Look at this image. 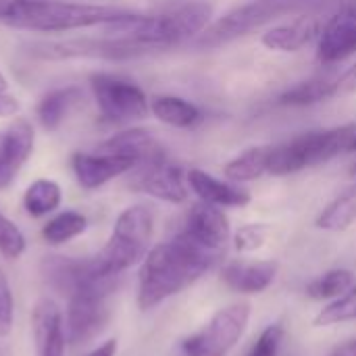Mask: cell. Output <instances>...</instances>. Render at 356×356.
I'll list each match as a JSON object with an SVG mask.
<instances>
[{
	"label": "cell",
	"instance_id": "cell-2",
	"mask_svg": "<svg viewBox=\"0 0 356 356\" xmlns=\"http://www.w3.org/2000/svg\"><path fill=\"white\" fill-rule=\"evenodd\" d=\"M138 10L113 6V4H86L65 0H29L17 6L6 21L8 27L40 31V33H63L73 29L104 27L123 21Z\"/></svg>",
	"mask_w": 356,
	"mask_h": 356
},
{
	"label": "cell",
	"instance_id": "cell-6",
	"mask_svg": "<svg viewBox=\"0 0 356 356\" xmlns=\"http://www.w3.org/2000/svg\"><path fill=\"white\" fill-rule=\"evenodd\" d=\"M250 321V305L234 302L219 309L202 330L181 340L184 356H227L242 340Z\"/></svg>",
	"mask_w": 356,
	"mask_h": 356
},
{
	"label": "cell",
	"instance_id": "cell-10",
	"mask_svg": "<svg viewBox=\"0 0 356 356\" xmlns=\"http://www.w3.org/2000/svg\"><path fill=\"white\" fill-rule=\"evenodd\" d=\"M138 163L129 156L108 154V152H73L71 154V169L77 184L83 190H96L108 184L115 177L129 173Z\"/></svg>",
	"mask_w": 356,
	"mask_h": 356
},
{
	"label": "cell",
	"instance_id": "cell-21",
	"mask_svg": "<svg viewBox=\"0 0 356 356\" xmlns=\"http://www.w3.org/2000/svg\"><path fill=\"white\" fill-rule=\"evenodd\" d=\"M336 79L332 77H313L307 81H300L286 92L280 94L277 104L288 106V108H302V106H313L319 102H327L336 98Z\"/></svg>",
	"mask_w": 356,
	"mask_h": 356
},
{
	"label": "cell",
	"instance_id": "cell-5",
	"mask_svg": "<svg viewBox=\"0 0 356 356\" xmlns=\"http://www.w3.org/2000/svg\"><path fill=\"white\" fill-rule=\"evenodd\" d=\"M315 4H321V0H248L227 10L217 21H213L194 40V46L198 48L225 46L282 19L284 15H298Z\"/></svg>",
	"mask_w": 356,
	"mask_h": 356
},
{
	"label": "cell",
	"instance_id": "cell-26",
	"mask_svg": "<svg viewBox=\"0 0 356 356\" xmlns=\"http://www.w3.org/2000/svg\"><path fill=\"white\" fill-rule=\"evenodd\" d=\"M86 229H88L86 215H81L77 211H65V213H58L56 217H52L42 227V238L52 246H60V244H67L69 240L81 236Z\"/></svg>",
	"mask_w": 356,
	"mask_h": 356
},
{
	"label": "cell",
	"instance_id": "cell-14",
	"mask_svg": "<svg viewBox=\"0 0 356 356\" xmlns=\"http://www.w3.org/2000/svg\"><path fill=\"white\" fill-rule=\"evenodd\" d=\"M186 179H188V188L198 196V200L221 207V209H240L250 204L252 194L229 179H219L202 169H188L186 171Z\"/></svg>",
	"mask_w": 356,
	"mask_h": 356
},
{
	"label": "cell",
	"instance_id": "cell-7",
	"mask_svg": "<svg viewBox=\"0 0 356 356\" xmlns=\"http://www.w3.org/2000/svg\"><path fill=\"white\" fill-rule=\"evenodd\" d=\"M90 88L100 117L108 123H134L146 119L150 113V100L146 92L127 77L113 73H92Z\"/></svg>",
	"mask_w": 356,
	"mask_h": 356
},
{
	"label": "cell",
	"instance_id": "cell-9",
	"mask_svg": "<svg viewBox=\"0 0 356 356\" xmlns=\"http://www.w3.org/2000/svg\"><path fill=\"white\" fill-rule=\"evenodd\" d=\"M67 300L69 305H67V313L63 321L67 344H73V346L88 344L106 330L111 321V309L106 305V296L79 292Z\"/></svg>",
	"mask_w": 356,
	"mask_h": 356
},
{
	"label": "cell",
	"instance_id": "cell-18",
	"mask_svg": "<svg viewBox=\"0 0 356 356\" xmlns=\"http://www.w3.org/2000/svg\"><path fill=\"white\" fill-rule=\"evenodd\" d=\"M96 150L108 152V154H119V156H129L138 165L165 152L161 148V144L156 142V138L148 129H142V127L121 129V131L113 134L111 138H106L104 142H100L96 146Z\"/></svg>",
	"mask_w": 356,
	"mask_h": 356
},
{
	"label": "cell",
	"instance_id": "cell-4",
	"mask_svg": "<svg viewBox=\"0 0 356 356\" xmlns=\"http://www.w3.org/2000/svg\"><path fill=\"white\" fill-rule=\"evenodd\" d=\"M356 138V123H344L336 127L315 129L277 146H271L269 175L286 177L330 163L332 159L348 152Z\"/></svg>",
	"mask_w": 356,
	"mask_h": 356
},
{
	"label": "cell",
	"instance_id": "cell-27",
	"mask_svg": "<svg viewBox=\"0 0 356 356\" xmlns=\"http://www.w3.org/2000/svg\"><path fill=\"white\" fill-rule=\"evenodd\" d=\"M348 321H356V284L346 294H342L340 298L332 300L325 309H321L313 323L315 327H330Z\"/></svg>",
	"mask_w": 356,
	"mask_h": 356
},
{
	"label": "cell",
	"instance_id": "cell-11",
	"mask_svg": "<svg viewBox=\"0 0 356 356\" xmlns=\"http://www.w3.org/2000/svg\"><path fill=\"white\" fill-rule=\"evenodd\" d=\"M356 54V6L344 8L323 23L317 40V58L323 65H338Z\"/></svg>",
	"mask_w": 356,
	"mask_h": 356
},
{
	"label": "cell",
	"instance_id": "cell-36",
	"mask_svg": "<svg viewBox=\"0 0 356 356\" xmlns=\"http://www.w3.org/2000/svg\"><path fill=\"white\" fill-rule=\"evenodd\" d=\"M330 356H356V340H350V342L338 346Z\"/></svg>",
	"mask_w": 356,
	"mask_h": 356
},
{
	"label": "cell",
	"instance_id": "cell-13",
	"mask_svg": "<svg viewBox=\"0 0 356 356\" xmlns=\"http://www.w3.org/2000/svg\"><path fill=\"white\" fill-rule=\"evenodd\" d=\"M35 144L33 127L27 119L17 117L0 136V190H6L21 167L29 161Z\"/></svg>",
	"mask_w": 356,
	"mask_h": 356
},
{
	"label": "cell",
	"instance_id": "cell-8",
	"mask_svg": "<svg viewBox=\"0 0 356 356\" xmlns=\"http://www.w3.org/2000/svg\"><path fill=\"white\" fill-rule=\"evenodd\" d=\"M129 188L134 192L152 196L169 204H184L188 200V179L186 171L167 159L165 152L136 165L131 171Z\"/></svg>",
	"mask_w": 356,
	"mask_h": 356
},
{
	"label": "cell",
	"instance_id": "cell-25",
	"mask_svg": "<svg viewBox=\"0 0 356 356\" xmlns=\"http://www.w3.org/2000/svg\"><path fill=\"white\" fill-rule=\"evenodd\" d=\"M355 273L348 269H332L317 280H313L305 292L311 300H336L355 286Z\"/></svg>",
	"mask_w": 356,
	"mask_h": 356
},
{
	"label": "cell",
	"instance_id": "cell-1",
	"mask_svg": "<svg viewBox=\"0 0 356 356\" xmlns=\"http://www.w3.org/2000/svg\"><path fill=\"white\" fill-rule=\"evenodd\" d=\"M219 259L221 252L200 246L184 232L169 242L156 244L140 267L138 307L142 311H150L167 298L184 292Z\"/></svg>",
	"mask_w": 356,
	"mask_h": 356
},
{
	"label": "cell",
	"instance_id": "cell-17",
	"mask_svg": "<svg viewBox=\"0 0 356 356\" xmlns=\"http://www.w3.org/2000/svg\"><path fill=\"white\" fill-rule=\"evenodd\" d=\"M33 325V340H35V350L38 356H63L65 355V332H63V315L58 307L42 298L31 317Z\"/></svg>",
	"mask_w": 356,
	"mask_h": 356
},
{
	"label": "cell",
	"instance_id": "cell-40",
	"mask_svg": "<svg viewBox=\"0 0 356 356\" xmlns=\"http://www.w3.org/2000/svg\"><path fill=\"white\" fill-rule=\"evenodd\" d=\"M350 175H353V177H356V163L353 165V169H350Z\"/></svg>",
	"mask_w": 356,
	"mask_h": 356
},
{
	"label": "cell",
	"instance_id": "cell-38",
	"mask_svg": "<svg viewBox=\"0 0 356 356\" xmlns=\"http://www.w3.org/2000/svg\"><path fill=\"white\" fill-rule=\"evenodd\" d=\"M6 88H8V81H6V77L0 73V92H6Z\"/></svg>",
	"mask_w": 356,
	"mask_h": 356
},
{
	"label": "cell",
	"instance_id": "cell-22",
	"mask_svg": "<svg viewBox=\"0 0 356 356\" xmlns=\"http://www.w3.org/2000/svg\"><path fill=\"white\" fill-rule=\"evenodd\" d=\"M269 156L271 146H252L227 161L223 165V175L236 184L261 179L265 173H269Z\"/></svg>",
	"mask_w": 356,
	"mask_h": 356
},
{
	"label": "cell",
	"instance_id": "cell-33",
	"mask_svg": "<svg viewBox=\"0 0 356 356\" xmlns=\"http://www.w3.org/2000/svg\"><path fill=\"white\" fill-rule=\"evenodd\" d=\"M19 108H21V104L15 96L0 92V117H15L19 113Z\"/></svg>",
	"mask_w": 356,
	"mask_h": 356
},
{
	"label": "cell",
	"instance_id": "cell-37",
	"mask_svg": "<svg viewBox=\"0 0 356 356\" xmlns=\"http://www.w3.org/2000/svg\"><path fill=\"white\" fill-rule=\"evenodd\" d=\"M0 356H10V348L4 342H0Z\"/></svg>",
	"mask_w": 356,
	"mask_h": 356
},
{
	"label": "cell",
	"instance_id": "cell-39",
	"mask_svg": "<svg viewBox=\"0 0 356 356\" xmlns=\"http://www.w3.org/2000/svg\"><path fill=\"white\" fill-rule=\"evenodd\" d=\"M348 152H356V138H355V142H353V146H350V150Z\"/></svg>",
	"mask_w": 356,
	"mask_h": 356
},
{
	"label": "cell",
	"instance_id": "cell-34",
	"mask_svg": "<svg viewBox=\"0 0 356 356\" xmlns=\"http://www.w3.org/2000/svg\"><path fill=\"white\" fill-rule=\"evenodd\" d=\"M23 2H29V0H0V21L6 23L10 15L17 10V6H21Z\"/></svg>",
	"mask_w": 356,
	"mask_h": 356
},
{
	"label": "cell",
	"instance_id": "cell-15",
	"mask_svg": "<svg viewBox=\"0 0 356 356\" xmlns=\"http://www.w3.org/2000/svg\"><path fill=\"white\" fill-rule=\"evenodd\" d=\"M323 23L315 15H298L286 23H277L269 27L261 42L265 48L275 52H300L315 40H319Z\"/></svg>",
	"mask_w": 356,
	"mask_h": 356
},
{
	"label": "cell",
	"instance_id": "cell-28",
	"mask_svg": "<svg viewBox=\"0 0 356 356\" xmlns=\"http://www.w3.org/2000/svg\"><path fill=\"white\" fill-rule=\"evenodd\" d=\"M25 252V236L23 232L0 213V254L8 261L19 259Z\"/></svg>",
	"mask_w": 356,
	"mask_h": 356
},
{
	"label": "cell",
	"instance_id": "cell-31",
	"mask_svg": "<svg viewBox=\"0 0 356 356\" xmlns=\"http://www.w3.org/2000/svg\"><path fill=\"white\" fill-rule=\"evenodd\" d=\"M13 330V294L6 275L0 269V338H6Z\"/></svg>",
	"mask_w": 356,
	"mask_h": 356
},
{
	"label": "cell",
	"instance_id": "cell-20",
	"mask_svg": "<svg viewBox=\"0 0 356 356\" xmlns=\"http://www.w3.org/2000/svg\"><path fill=\"white\" fill-rule=\"evenodd\" d=\"M79 98H81V90L75 86L56 88V90H50L48 94H44L35 106V117H38L40 125L46 131H56L63 125V121L67 119V115L73 111V106L79 102Z\"/></svg>",
	"mask_w": 356,
	"mask_h": 356
},
{
	"label": "cell",
	"instance_id": "cell-24",
	"mask_svg": "<svg viewBox=\"0 0 356 356\" xmlns=\"http://www.w3.org/2000/svg\"><path fill=\"white\" fill-rule=\"evenodd\" d=\"M63 190L54 179H35L23 194V209L31 217H46L60 207Z\"/></svg>",
	"mask_w": 356,
	"mask_h": 356
},
{
	"label": "cell",
	"instance_id": "cell-29",
	"mask_svg": "<svg viewBox=\"0 0 356 356\" xmlns=\"http://www.w3.org/2000/svg\"><path fill=\"white\" fill-rule=\"evenodd\" d=\"M286 340V330L282 323L267 325L246 356H282V346Z\"/></svg>",
	"mask_w": 356,
	"mask_h": 356
},
{
	"label": "cell",
	"instance_id": "cell-23",
	"mask_svg": "<svg viewBox=\"0 0 356 356\" xmlns=\"http://www.w3.org/2000/svg\"><path fill=\"white\" fill-rule=\"evenodd\" d=\"M356 223V184L338 194L315 219L323 232H346Z\"/></svg>",
	"mask_w": 356,
	"mask_h": 356
},
{
	"label": "cell",
	"instance_id": "cell-12",
	"mask_svg": "<svg viewBox=\"0 0 356 356\" xmlns=\"http://www.w3.org/2000/svg\"><path fill=\"white\" fill-rule=\"evenodd\" d=\"M181 232L190 236L194 242H198L200 246L215 252H223L225 244L232 238V225L223 209L202 200H198L190 209Z\"/></svg>",
	"mask_w": 356,
	"mask_h": 356
},
{
	"label": "cell",
	"instance_id": "cell-19",
	"mask_svg": "<svg viewBox=\"0 0 356 356\" xmlns=\"http://www.w3.org/2000/svg\"><path fill=\"white\" fill-rule=\"evenodd\" d=\"M150 113L165 125L175 129H194L202 123L204 115L198 104L181 96L159 94L150 98Z\"/></svg>",
	"mask_w": 356,
	"mask_h": 356
},
{
	"label": "cell",
	"instance_id": "cell-16",
	"mask_svg": "<svg viewBox=\"0 0 356 356\" xmlns=\"http://www.w3.org/2000/svg\"><path fill=\"white\" fill-rule=\"evenodd\" d=\"M277 275V263L275 261H229L221 269L223 284L240 294H261L265 292Z\"/></svg>",
	"mask_w": 356,
	"mask_h": 356
},
{
	"label": "cell",
	"instance_id": "cell-35",
	"mask_svg": "<svg viewBox=\"0 0 356 356\" xmlns=\"http://www.w3.org/2000/svg\"><path fill=\"white\" fill-rule=\"evenodd\" d=\"M115 353H117V340H106L104 344H100L86 356H115Z\"/></svg>",
	"mask_w": 356,
	"mask_h": 356
},
{
	"label": "cell",
	"instance_id": "cell-3",
	"mask_svg": "<svg viewBox=\"0 0 356 356\" xmlns=\"http://www.w3.org/2000/svg\"><path fill=\"white\" fill-rule=\"evenodd\" d=\"M154 234V215L146 204L127 207L115 221L102 250L90 257V269L100 275H121L150 252Z\"/></svg>",
	"mask_w": 356,
	"mask_h": 356
},
{
	"label": "cell",
	"instance_id": "cell-30",
	"mask_svg": "<svg viewBox=\"0 0 356 356\" xmlns=\"http://www.w3.org/2000/svg\"><path fill=\"white\" fill-rule=\"evenodd\" d=\"M271 227L267 223H246L234 234V246L238 252H254L265 246Z\"/></svg>",
	"mask_w": 356,
	"mask_h": 356
},
{
	"label": "cell",
	"instance_id": "cell-32",
	"mask_svg": "<svg viewBox=\"0 0 356 356\" xmlns=\"http://www.w3.org/2000/svg\"><path fill=\"white\" fill-rule=\"evenodd\" d=\"M336 92L338 96H346V94H355L356 92V63L353 67H348L338 79H336Z\"/></svg>",
	"mask_w": 356,
	"mask_h": 356
}]
</instances>
